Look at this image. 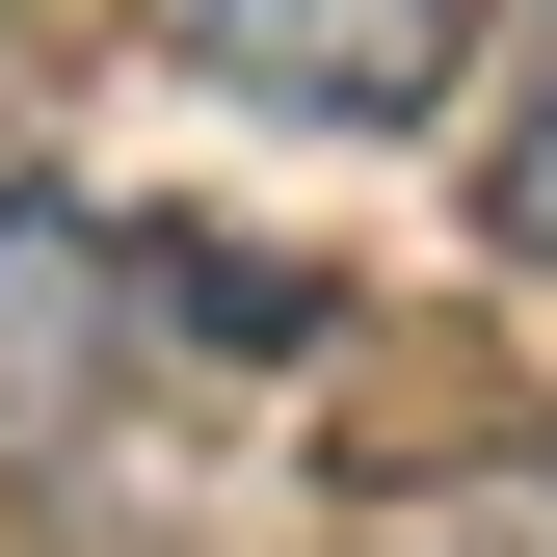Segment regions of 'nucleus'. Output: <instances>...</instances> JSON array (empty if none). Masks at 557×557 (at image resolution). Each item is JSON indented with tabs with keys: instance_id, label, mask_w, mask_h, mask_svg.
Wrapping results in <instances>:
<instances>
[{
	"instance_id": "f03ea898",
	"label": "nucleus",
	"mask_w": 557,
	"mask_h": 557,
	"mask_svg": "<svg viewBox=\"0 0 557 557\" xmlns=\"http://www.w3.org/2000/svg\"><path fill=\"white\" fill-rule=\"evenodd\" d=\"M186 53L239 107H293V133H425L451 53H478V0H186Z\"/></svg>"
},
{
	"instance_id": "f257e3e1",
	"label": "nucleus",
	"mask_w": 557,
	"mask_h": 557,
	"mask_svg": "<svg viewBox=\"0 0 557 557\" xmlns=\"http://www.w3.org/2000/svg\"><path fill=\"white\" fill-rule=\"evenodd\" d=\"M133 319H160V239H107L81 186H0V451H81Z\"/></svg>"
},
{
	"instance_id": "7ed1b4c3",
	"label": "nucleus",
	"mask_w": 557,
	"mask_h": 557,
	"mask_svg": "<svg viewBox=\"0 0 557 557\" xmlns=\"http://www.w3.org/2000/svg\"><path fill=\"white\" fill-rule=\"evenodd\" d=\"M478 239H505V265H557V53L505 81V133H478Z\"/></svg>"
}]
</instances>
